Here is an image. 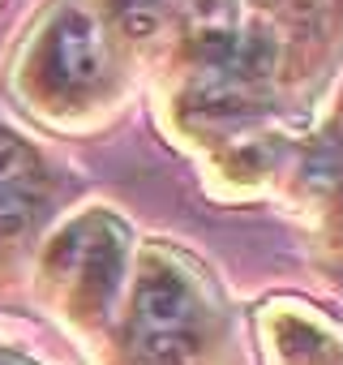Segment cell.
<instances>
[{"label":"cell","instance_id":"cell-7","mask_svg":"<svg viewBox=\"0 0 343 365\" xmlns=\"http://www.w3.org/2000/svg\"><path fill=\"white\" fill-rule=\"evenodd\" d=\"M313 172H322L334 190H343V138H334L330 146H322V155L313 159Z\"/></svg>","mask_w":343,"mask_h":365},{"label":"cell","instance_id":"cell-1","mask_svg":"<svg viewBox=\"0 0 343 365\" xmlns=\"http://www.w3.org/2000/svg\"><path fill=\"white\" fill-rule=\"evenodd\" d=\"M129 348L137 365H194L202 352V297L194 279L163 258H150L133 288Z\"/></svg>","mask_w":343,"mask_h":365},{"label":"cell","instance_id":"cell-5","mask_svg":"<svg viewBox=\"0 0 343 365\" xmlns=\"http://www.w3.org/2000/svg\"><path fill=\"white\" fill-rule=\"evenodd\" d=\"M31 176H35V155L14 138L0 129V190H9V185H31Z\"/></svg>","mask_w":343,"mask_h":365},{"label":"cell","instance_id":"cell-3","mask_svg":"<svg viewBox=\"0 0 343 365\" xmlns=\"http://www.w3.org/2000/svg\"><path fill=\"white\" fill-rule=\"evenodd\" d=\"M103 35L95 18L86 14H65L52 35H48V78L60 91H86L103 78Z\"/></svg>","mask_w":343,"mask_h":365},{"label":"cell","instance_id":"cell-6","mask_svg":"<svg viewBox=\"0 0 343 365\" xmlns=\"http://www.w3.org/2000/svg\"><path fill=\"white\" fill-rule=\"evenodd\" d=\"M112 5H116V22L129 35H150L163 22L167 0H112Z\"/></svg>","mask_w":343,"mask_h":365},{"label":"cell","instance_id":"cell-4","mask_svg":"<svg viewBox=\"0 0 343 365\" xmlns=\"http://www.w3.org/2000/svg\"><path fill=\"white\" fill-rule=\"evenodd\" d=\"M35 220H39V190L35 185L0 190V232H22Z\"/></svg>","mask_w":343,"mask_h":365},{"label":"cell","instance_id":"cell-2","mask_svg":"<svg viewBox=\"0 0 343 365\" xmlns=\"http://www.w3.org/2000/svg\"><path fill=\"white\" fill-rule=\"evenodd\" d=\"M120 250H125L120 224L107 215H90L78 228H69V237L52 254V267H60L90 301L103 305L120 275Z\"/></svg>","mask_w":343,"mask_h":365}]
</instances>
